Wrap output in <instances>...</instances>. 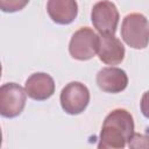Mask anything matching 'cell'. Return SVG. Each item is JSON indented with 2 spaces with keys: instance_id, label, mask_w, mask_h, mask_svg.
<instances>
[{
  "instance_id": "52a82bcc",
  "label": "cell",
  "mask_w": 149,
  "mask_h": 149,
  "mask_svg": "<svg viewBox=\"0 0 149 149\" xmlns=\"http://www.w3.org/2000/svg\"><path fill=\"white\" fill-rule=\"evenodd\" d=\"M24 91L33 100L43 101L55 93V81L50 74L45 72H36L26 80Z\"/></svg>"
},
{
  "instance_id": "ba28073f",
  "label": "cell",
  "mask_w": 149,
  "mask_h": 149,
  "mask_svg": "<svg viewBox=\"0 0 149 149\" xmlns=\"http://www.w3.org/2000/svg\"><path fill=\"white\" fill-rule=\"evenodd\" d=\"M98 87L106 93H120L128 85L127 73L119 68H102L95 78Z\"/></svg>"
},
{
  "instance_id": "9c48e42d",
  "label": "cell",
  "mask_w": 149,
  "mask_h": 149,
  "mask_svg": "<svg viewBox=\"0 0 149 149\" xmlns=\"http://www.w3.org/2000/svg\"><path fill=\"white\" fill-rule=\"evenodd\" d=\"M99 59L107 65H118L125 58V47L114 35H100L98 47Z\"/></svg>"
},
{
  "instance_id": "7a4b0ae2",
  "label": "cell",
  "mask_w": 149,
  "mask_h": 149,
  "mask_svg": "<svg viewBox=\"0 0 149 149\" xmlns=\"http://www.w3.org/2000/svg\"><path fill=\"white\" fill-rule=\"evenodd\" d=\"M121 37L130 48H147L149 37L148 19L140 13H130L126 15L121 24Z\"/></svg>"
},
{
  "instance_id": "8992f818",
  "label": "cell",
  "mask_w": 149,
  "mask_h": 149,
  "mask_svg": "<svg viewBox=\"0 0 149 149\" xmlns=\"http://www.w3.org/2000/svg\"><path fill=\"white\" fill-rule=\"evenodd\" d=\"M119 19V10L109 0H101L97 2L91 12V21L100 35H114Z\"/></svg>"
},
{
  "instance_id": "6da1fadb",
  "label": "cell",
  "mask_w": 149,
  "mask_h": 149,
  "mask_svg": "<svg viewBox=\"0 0 149 149\" xmlns=\"http://www.w3.org/2000/svg\"><path fill=\"white\" fill-rule=\"evenodd\" d=\"M134 119L125 108L113 109L104 120L98 148L122 149L134 135Z\"/></svg>"
},
{
  "instance_id": "277c9868",
  "label": "cell",
  "mask_w": 149,
  "mask_h": 149,
  "mask_svg": "<svg viewBox=\"0 0 149 149\" xmlns=\"http://www.w3.org/2000/svg\"><path fill=\"white\" fill-rule=\"evenodd\" d=\"M99 36L88 27H83L74 31L69 43L70 55L78 61H88L98 51Z\"/></svg>"
},
{
  "instance_id": "8fae6325",
  "label": "cell",
  "mask_w": 149,
  "mask_h": 149,
  "mask_svg": "<svg viewBox=\"0 0 149 149\" xmlns=\"http://www.w3.org/2000/svg\"><path fill=\"white\" fill-rule=\"evenodd\" d=\"M29 0H0V9L5 13H15L23 9Z\"/></svg>"
},
{
  "instance_id": "4fadbf2b",
  "label": "cell",
  "mask_w": 149,
  "mask_h": 149,
  "mask_svg": "<svg viewBox=\"0 0 149 149\" xmlns=\"http://www.w3.org/2000/svg\"><path fill=\"white\" fill-rule=\"evenodd\" d=\"M1 72H2V66H1V63H0V78H1Z\"/></svg>"
},
{
  "instance_id": "7c38bea8",
  "label": "cell",
  "mask_w": 149,
  "mask_h": 149,
  "mask_svg": "<svg viewBox=\"0 0 149 149\" xmlns=\"http://www.w3.org/2000/svg\"><path fill=\"white\" fill-rule=\"evenodd\" d=\"M2 144V132H1V127H0V147Z\"/></svg>"
},
{
  "instance_id": "5b68a950",
  "label": "cell",
  "mask_w": 149,
  "mask_h": 149,
  "mask_svg": "<svg viewBox=\"0 0 149 149\" xmlns=\"http://www.w3.org/2000/svg\"><path fill=\"white\" fill-rule=\"evenodd\" d=\"M63 111L70 115L83 113L90 102V91L80 81H71L66 84L59 95Z\"/></svg>"
},
{
  "instance_id": "30bf717a",
  "label": "cell",
  "mask_w": 149,
  "mask_h": 149,
  "mask_svg": "<svg viewBox=\"0 0 149 149\" xmlns=\"http://www.w3.org/2000/svg\"><path fill=\"white\" fill-rule=\"evenodd\" d=\"M47 12L55 23L70 24L78 15V3L76 0H48Z\"/></svg>"
},
{
  "instance_id": "3957f363",
  "label": "cell",
  "mask_w": 149,
  "mask_h": 149,
  "mask_svg": "<svg viewBox=\"0 0 149 149\" xmlns=\"http://www.w3.org/2000/svg\"><path fill=\"white\" fill-rule=\"evenodd\" d=\"M27 93L16 83H6L0 86V115L3 118L19 116L26 106Z\"/></svg>"
}]
</instances>
